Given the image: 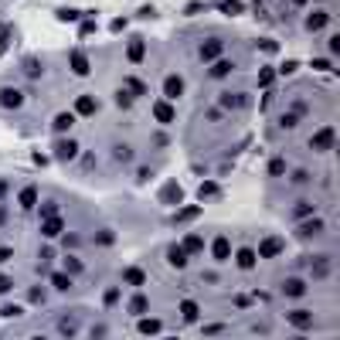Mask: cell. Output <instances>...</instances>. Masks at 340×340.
Wrapping results in <instances>:
<instances>
[{"instance_id":"obj_30","label":"cell","mask_w":340,"mask_h":340,"mask_svg":"<svg viewBox=\"0 0 340 340\" xmlns=\"http://www.w3.org/2000/svg\"><path fill=\"white\" fill-rule=\"evenodd\" d=\"M58 330H62V337H75V334H78V323H75V320H62Z\"/></svg>"},{"instance_id":"obj_54","label":"cell","mask_w":340,"mask_h":340,"mask_svg":"<svg viewBox=\"0 0 340 340\" xmlns=\"http://www.w3.org/2000/svg\"><path fill=\"white\" fill-rule=\"evenodd\" d=\"M293 3H296V7H303V3H306V0H293Z\"/></svg>"},{"instance_id":"obj_47","label":"cell","mask_w":340,"mask_h":340,"mask_svg":"<svg viewBox=\"0 0 340 340\" xmlns=\"http://www.w3.org/2000/svg\"><path fill=\"white\" fill-rule=\"evenodd\" d=\"M221 330H225V327H221V323H214V327H204V334H207V337H218V334H221Z\"/></svg>"},{"instance_id":"obj_49","label":"cell","mask_w":340,"mask_h":340,"mask_svg":"<svg viewBox=\"0 0 340 340\" xmlns=\"http://www.w3.org/2000/svg\"><path fill=\"white\" fill-rule=\"evenodd\" d=\"M10 255H14V249H7V245H0V262H7Z\"/></svg>"},{"instance_id":"obj_53","label":"cell","mask_w":340,"mask_h":340,"mask_svg":"<svg viewBox=\"0 0 340 340\" xmlns=\"http://www.w3.org/2000/svg\"><path fill=\"white\" fill-rule=\"evenodd\" d=\"M3 198H7V184L0 181V201H3Z\"/></svg>"},{"instance_id":"obj_9","label":"cell","mask_w":340,"mask_h":340,"mask_svg":"<svg viewBox=\"0 0 340 340\" xmlns=\"http://www.w3.org/2000/svg\"><path fill=\"white\" fill-rule=\"evenodd\" d=\"M235 262H238V269H255V262H259V255H255V249H238V255H235Z\"/></svg>"},{"instance_id":"obj_1","label":"cell","mask_w":340,"mask_h":340,"mask_svg":"<svg viewBox=\"0 0 340 340\" xmlns=\"http://www.w3.org/2000/svg\"><path fill=\"white\" fill-rule=\"evenodd\" d=\"M286 252V242L279 238V235H269V238H262L259 242V252L255 255H262V259H275V255H282Z\"/></svg>"},{"instance_id":"obj_17","label":"cell","mask_w":340,"mask_h":340,"mask_svg":"<svg viewBox=\"0 0 340 340\" xmlns=\"http://www.w3.org/2000/svg\"><path fill=\"white\" fill-rule=\"evenodd\" d=\"M17 201H21V207H27V211H31V207L38 204V187H34V184H27V187L21 191V198H17Z\"/></svg>"},{"instance_id":"obj_27","label":"cell","mask_w":340,"mask_h":340,"mask_svg":"<svg viewBox=\"0 0 340 340\" xmlns=\"http://www.w3.org/2000/svg\"><path fill=\"white\" fill-rule=\"evenodd\" d=\"M71 123H75V116H71V113H62V116L55 119V133H65V130H71Z\"/></svg>"},{"instance_id":"obj_51","label":"cell","mask_w":340,"mask_h":340,"mask_svg":"<svg viewBox=\"0 0 340 340\" xmlns=\"http://www.w3.org/2000/svg\"><path fill=\"white\" fill-rule=\"evenodd\" d=\"M58 17H62V21H75L78 14H75V10H58Z\"/></svg>"},{"instance_id":"obj_36","label":"cell","mask_w":340,"mask_h":340,"mask_svg":"<svg viewBox=\"0 0 340 340\" xmlns=\"http://www.w3.org/2000/svg\"><path fill=\"white\" fill-rule=\"evenodd\" d=\"M126 85H130V89H133L136 95H146V92H150V89H146V85H143V82H139V78H130V82H126Z\"/></svg>"},{"instance_id":"obj_25","label":"cell","mask_w":340,"mask_h":340,"mask_svg":"<svg viewBox=\"0 0 340 340\" xmlns=\"http://www.w3.org/2000/svg\"><path fill=\"white\" fill-rule=\"evenodd\" d=\"M163 330V323L153 317V320H139V334H146V337H153V334H160Z\"/></svg>"},{"instance_id":"obj_21","label":"cell","mask_w":340,"mask_h":340,"mask_svg":"<svg viewBox=\"0 0 340 340\" xmlns=\"http://www.w3.org/2000/svg\"><path fill=\"white\" fill-rule=\"evenodd\" d=\"M181 249H184L187 255H198V252H201V249H204V238H201V235H187Z\"/></svg>"},{"instance_id":"obj_23","label":"cell","mask_w":340,"mask_h":340,"mask_svg":"<svg viewBox=\"0 0 340 340\" xmlns=\"http://www.w3.org/2000/svg\"><path fill=\"white\" fill-rule=\"evenodd\" d=\"M221 106H225V109H242V106H245V95L225 92V95H221Z\"/></svg>"},{"instance_id":"obj_7","label":"cell","mask_w":340,"mask_h":340,"mask_svg":"<svg viewBox=\"0 0 340 340\" xmlns=\"http://www.w3.org/2000/svg\"><path fill=\"white\" fill-rule=\"evenodd\" d=\"M286 323H293V327H313V313H306V310H289L286 313Z\"/></svg>"},{"instance_id":"obj_45","label":"cell","mask_w":340,"mask_h":340,"mask_svg":"<svg viewBox=\"0 0 340 340\" xmlns=\"http://www.w3.org/2000/svg\"><path fill=\"white\" fill-rule=\"evenodd\" d=\"M14 289V279L10 275H0V293H10Z\"/></svg>"},{"instance_id":"obj_13","label":"cell","mask_w":340,"mask_h":340,"mask_svg":"<svg viewBox=\"0 0 340 340\" xmlns=\"http://www.w3.org/2000/svg\"><path fill=\"white\" fill-rule=\"evenodd\" d=\"M71 71H75V75H89V71H92L89 58H85L82 51H71Z\"/></svg>"},{"instance_id":"obj_12","label":"cell","mask_w":340,"mask_h":340,"mask_svg":"<svg viewBox=\"0 0 340 340\" xmlns=\"http://www.w3.org/2000/svg\"><path fill=\"white\" fill-rule=\"evenodd\" d=\"M143 55H146V45H143V38H133V41H130V51H126V58H130L133 65H139V62H143Z\"/></svg>"},{"instance_id":"obj_56","label":"cell","mask_w":340,"mask_h":340,"mask_svg":"<svg viewBox=\"0 0 340 340\" xmlns=\"http://www.w3.org/2000/svg\"><path fill=\"white\" fill-rule=\"evenodd\" d=\"M34 340H45V337H34Z\"/></svg>"},{"instance_id":"obj_41","label":"cell","mask_w":340,"mask_h":340,"mask_svg":"<svg viewBox=\"0 0 340 340\" xmlns=\"http://www.w3.org/2000/svg\"><path fill=\"white\" fill-rule=\"evenodd\" d=\"M27 299H31V303H41V299H45V289H41V286H34V289L27 293Z\"/></svg>"},{"instance_id":"obj_22","label":"cell","mask_w":340,"mask_h":340,"mask_svg":"<svg viewBox=\"0 0 340 340\" xmlns=\"http://www.w3.org/2000/svg\"><path fill=\"white\" fill-rule=\"evenodd\" d=\"M330 275V259H313V279H327Z\"/></svg>"},{"instance_id":"obj_52","label":"cell","mask_w":340,"mask_h":340,"mask_svg":"<svg viewBox=\"0 0 340 340\" xmlns=\"http://www.w3.org/2000/svg\"><path fill=\"white\" fill-rule=\"evenodd\" d=\"M313 65L320 68V71H327V68H330V58H317V62H313Z\"/></svg>"},{"instance_id":"obj_31","label":"cell","mask_w":340,"mask_h":340,"mask_svg":"<svg viewBox=\"0 0 340 340\" xmlns=\"http://www.w3.org/2000/svg\"><path fill=\"white\" fill-rule=\"evenodd\" d=\"M163 201H181V184H167L163 187Z\"/></svg>"},{"instance_id":"obj_11","label":"cell","mask_w":340,"mask_h":340,"mask_svg":"<svg viewBox=\"0 0 340 340\" xmlns=\"http://www.w3.org/2000/svg\"><path fill=\"white\" fill-rule=\"evenodd\" d=\"M153 116H157V123H174V116H177V113H174V106L163 99V102H157V106H153Z\"/></svg>"},{"instance_id":"obj_5","label":"cell","mask_w":340,"mask_h":340,"mask_svg":"<svg viewBox=\"0 0 340 340\" xmlns=\"http://www.w3.org/2000/svg\"><path fill=\"white\" fill-rule=\"evenodd\" d=\"M211 255H214L218 262H225V259L231 255V242H228V235H218V238L211 242Z\"/></svg>"},{"instance_id":"obj_29","label":"cell","mask_w":340,"mask_h":340,"mask_svg":"<svg viewBox=\"0 0 340 340\" xmlns=\"http://www.w3.org/2000/svg\"><path fill=\"white\" fill-rule=\"evenodd\" d=\"M282 174H286V160H282V157H275V160L269 163V177H282Z\"/></svg>"},{"instance_id":"obj_43","label":"cell","mask_w":340,"mask_h":340,"mask_svg":"<svg viewBox=\"0 0 340 340\" xmlns=\"http://www.w3.org/2000/svg\"><path fill=\"white\" fill-rule=\"evenodd\" d=\"M95 242H99V245H113V231H99Z\"/></svg>"},{"instance_id":"obj_3","label":"cell","mask_w":340,"mask_h":340,"mask_svg":"<svg viewBox=\"0 0 340 340\" xmlns=\"http://www.w3.org/2000/svg\"><path fill=\"white\" fill-rule=\"evenodd\" d=\"M163 95H167V102L170 99H181L184 95V78L181 75H167L163 78Z\"/></svg>"},{"instance_id":"obj_46","label":"cell","mask_w":340,"mask_h":340,"mask_svg":"<svg viewBox=\"0 0 340 340\" xmlns=\"http://www.w3.org/2000/svg\"><path fill=\"white\" fill-rule=\"evenodd\" d=\"M249 303H252L249 296H235V306H238V310H249Z\"/></svg>"},{"instance_id":"obj_8","label":"cell","mask_w":340,"mask_h":340,"mask_svg":"<svg viewBox=\"0 0 340 340\" xmlns=\"http://www.w3.org/2000/svg\"><path fill=\"white\" fill-rule=\"evenodd\" d=\"M21 102H24V95L17 89H0V106L3 109H21Z\"/></svg>"},{"instance_id":"obj_18","label":"cell","mask_w":340,"mask_h":340,"mask_svg":"<svg viewBox=\"0 0 340 340\" xmlns=\"http://www.w3.org/2000/svg\"><path fill=\"white\" fill-rule=\"evenodd\" d=\"M62 225H65V221L51 214V218H45V225H41V231H45L48 238H55V235H62Z\"/></svg>"},{"instance_id":"obj_37","label":"cell","mask_w":340,"mask_h":340,"mask_svg":"<svg viewBox=\"0 0 340 340\" xmlns=\"http://www.w3.org/2000/svg\"><path fill=\"white\" fill-rule=\"evenodd\" d=\"M259 85H262V89L272 85V68H262V71H259Z\"/></svg>"},{"instance_id":"obj_16","label":"cell","mask_w":340,"mask_h":340,"mask_svg":"<svg viewBox=\"0 0 340 340\" xmlns=\"http://www.w3.org/2000/svg\"><path fill=\"white\" fill-rule=\"evenodd\" d=\"M123 282H130V286H143V282H146V272L136 269V266H130V269H123Z\"/></svg>"},{"instance_id":"obj_24","label":"cell","mask_w":340,"mask_h":340,"mask_svg":"<svg viewBox=\"0 0 340 340\" xmlns=\"http://www.w3.org/2000/svg\"><path fill=\"white\" fill-rule=\"evenodd\" d=\"M167 259H170V266H177V269H184V266H187V252H184L181 245H174Z\"/></svg>"},{"instance_id":"obj_26","label":"cell","mask_w":340,"mask_h":340,"mask_svg":"<svg viewBox=\"0 0 340 340\" xmlns=\"http://www.w3.org/2000/svg\"><path fill=\"white\" fill-rule=\"evenodd\" d=\"M323 24H327V14H323V10H317V14L306 17V31H320Z\"/></svg>"},{"instance_id":"obj_10","label":"cell","mask_w":340,"mask_h":340,"mask_svg":"<svg viewBox=\"0 0 340 340\" xmlns=\"http://www.w3.org/2000/svg\"><path fill=\"white\" fill-rule=\"evenodd\" d=\"M99 109V99H92V95H78V102H75V113L78 116H92Z\"/></svg>"},{"instance_id":"obj_55","label":"cell","mask_w":340,"mask_h":340,"mask_svg":"<svg viewBox=\"0 0 340 340\" xmlns=\"http://www.w3.org/2000/svg\"><path fill=\"white\" fill-rule=\"evenodd\" d=\"M167 340H181V337H167Z\"/></svg>"},{"instance_id":"obj_28","label":"cell","mask_w":340,"mask_h":340,"mask_svg":"<svg viewBox=\"0 0 340 340\" xmlns=\"http://www.w3.org/2000/svg\"><path fill=\"white\" fill-rule=\"evenodd\" d=\"M146 310H150L146 296H133V299H130V313H136V317H139V313H146Z\"/></svg>"},{"instance_id":"obj_40","label":"cell","mask_w":340,"mask_h":340,"mask_svg":"<svg viewBox=\"0 0 340 340\" xmlns=\"http://www.w3.org/2000/svg\"><path fill=\"white\" fill-rule=\"evenodd\" d=\"M113 153H116V160H130V157H133V150H130V146H116Z\"/></svg>"},{"instance_id":"obj_15","label":"cell","mask_w":340,"mask_h":340,"mask_svg":"<svg viewBox=\"0 0 340 340\" xmlns=\"http://www.w3.org/2000/svg\"><path fill=\"white\" fill-rule=\"evenodd\" d=\"M235 71V62H228V58H218V65H211V78H225V75H231Z\"/></svg>"},{"instance_id":"obj_2","label":"cell","mask_w":340,"mask_h":340,"mask_svg":"<svg viewBox=\"0 0 340 340\" xmlns=\"http://www.w3.org/2000/svg\"><path fill=\"white\" fill-rule=\"evenodd\" d=\"M221 51H225L221 38H207V41L201 45V62H218V58H221Z\"/></svg>"},{"instance_id":"obj_48","label":"cell","mask_w":340,"mask_h":340,"mask_svg":"<svg viewBox=\"0 0 340 340\" xmlns=\"http://www.w3.org/2000/svg\"><path fill=\"white\" fill-rule=\"evenodd\" d=\"M116 102H119V106H130V102H133V99H130V95H126V92H123V89H119V95H116Z\"/></svg>"},{"instance_id":"obj_34","label":"cell","mask_w":340,"mask_h":340,"mask_svg":"<svg viewBox=\"0 0 340 340\" xmlns=\"http://www.w3.org/2000/svg\"><path fill=\"white\" fill-rule=\"evenodd\" d=\"M191 218H198V207H184V211L174 214V221H191Z\"/></svg>"},{"instance_id":"obj_35","label":"cell","mask_w":340,"mask_h":340,"mask_svg":"<svg viewBox=\"0 0 340 340\" xmlns=\"http://www.w3.org/2000/svg\"><path fill=\"white\" fill-rule=\"evenodd\" d=\"M221 10H225V14H238L242 3H238V0H221Z\"/></svg>"},{"instance_id":"obj_50","label":"cell","mask_w":340,"mask_h":340,"mask_svg":"<svg viewBox=\"0 0 340 340\" xmlns=\"http://www.w3.org/2000/svg\"><path fill=\"white\" fill-rule=\"evenodd\" d=\"M10 34H14V31H10V27H3V24H0V45H7V38H10Z\"/></svg>"},{"instance_id":"obj_32","label":"cell","mask_w":340,"mask_h":340,"mask_svg":"<svg viewBox=\"0 0 340 340\" xmlns=\"http://www.w3.org/2000/svg\"><path fill=\"white\" fill-rule=\"evenodd\" d=\"M65 272H71V275H78V272H82V262H78L75 255H65Z\"/></svg>"},{"instance_id":"obj_42","label":"cell","mask_w":340,"mask_h":340,"mask_svg":"<svg viewBox=\"0 0 340 340\" xmlns=\"http://www.w3.org/2000/svg\"><path fill=\"white\" fill-rule=\"evenodd\" d=\"M198 194H201V198H214V194H218V187H214V184H201V191H198Z\"/></svg>"},{"instance_id":"obj_6","label":"cell","mask_w":340,"mask_h":340,"mask_svg":"<svg viewBox=\"0 0 340 340\" xmlns=\"http://www.w3.org/2000/svg\"><path fill=\"white\" fill-rule=\"evenodd\" d=\"M75 153H78V143H75V139H58V143H55V157H58L62 163L71 160Z\"/></svg>"},{"instance_id":"obj_44","label":"cell","mask_w":340,"mask_h":340,"mask_svg":"<svg viewBox=\"0 0 340 340\" xmlns=\"http://www.w3.org/2000/svg\"><path fill=\"white\" fill-rule=\"evenodd\" d=\"M116 303H119V289H109L106 293V306H116Z\"/></svg>"},{"instance_id":"obj_38","label":"cell","mask_w":340,"mask_h":340,"mask_svg":"<svg viewBox=\"0 0 340 340\" xmlns=\"http://www.w3.org/2000/svg\"><path fill=\"white\" fill-rule=\"evenodd\" d=\"M296 123H299V116H296V113H289V116H282V119H279V126H282V130H289V126H296Z\"/></svg>"},{"instance_id":"obj_14","label":"cell","mask_w":340,"mask_h":340,"mask_svg":"<svg viewBox=\"0 0 340 340\" xmlns=\"http://www.w3.org/2000/svg\"><path fill=\"white\" fill-rule=\"evenodd\" d=\"M306 293V282L303 279H286L282 282V296H303Z\"/></svg>"},{"instance_id":"obj_39","label":"cell","mask_w":340,"mask_h":340,"mask_svg":"<svg viewBox=\"0 0 340 340\" xmlns=\"http://www.w3.org/2000/svg\"><path fill=\"white\" fill-rule=\"evenodd\" d=\"M24 71H27V75H31V78H38V75H41V71H45V68L38 65V62H27V65H24Z\"/></svg>"},{"instance_id":"obj_4","label":"cell","mask_w":340,"mask_h":340,"mask_svg":"<svg viewBox=\"0 0 340 340\" xmlns=\"http://www.w3.org/2000/svg\"><path fill=\"white\" fill-rule=\"evenodd\" d=\"M334 139H337V133H334L330 126H323L320 133L310 139V150H330V146H334Z\"/></svg>"},{"instance_id":"obj_33","label":"cell","mask_w":340,"mask_h":340,"mask_svg":"<svg viewBox=\"0 0 340 340\" xmlns=\"http://www.w3.org/2000/svg\"><path fill=\"white\" fill-rule=\"evenodd\" d=\"M51 279H55V289H68V286H71V279H68V272H55Z\"/></svg>"},{"instance_id":"obj_19","label":"cell","mask_w":340,"mask_h":340,"mask_svg":"<svg viewBox=\"0 0 340 340\" xmlns=\"http://www.w3.org/2000/svg\"><path fill=\"white\" fill-rule=\"evenodd\" d=\"M320 231H323V221H320V218H313V221H303V228H299V235H303V238H317Z\"/></svg>"},{"instance_id":"obj_20","label":"cell","mask_w":340,"mask_h":340,"mask_svg":"<svg viewBox=\"0 0 340 340\" xmlns=\"http://www.w3.org/2000/svg\"><path fill=\"white\" fill-rule=\"evenodd\" d=\"M181 317H184L187 323H194V320L201 317V310H198V303H194V299H184V303H181Z\"/></svg>"}]
</instances>
